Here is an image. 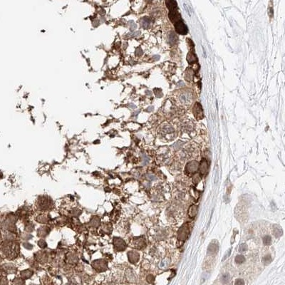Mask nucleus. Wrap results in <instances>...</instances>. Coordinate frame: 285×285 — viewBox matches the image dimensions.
<instances>
[{"label": "nucleus", "mask_w": 285, "mask_h": 285, "mask_svg": "<svg viewBox=\"0 0 285 285\" xmlns=\"http://www.w3.org/2000/svg\"><path fill=\"white\" fill-rule=\"evenodd\" d=\"M175 27L176 31L180 34H186L188 33V27L184 23L182 22V20H180L176 23H175Z\"/></svg>", "instance_id": "obj_1"}, {"label": "nucleus", "mask_w": 285, "mask_h": 285, "mask_svg": "<svg viewBox=\"0 0 285 285\" xmlns=\"http://www.w3.org/2000/svg\"><path fill=\"white\" fill-rule=\"evenodd\" d=\"M169 18H170V19L174 24L176 23L177 22H178V21H180V20H182V19H181V17H180V14L178 12L177 9L170 11V13H169Z\"/></svg>", "instance_id": "obj_2"}, {"label": "nucleus", "mask_w": 285, "mask_h": 285, "mask_svg": "<svg viewBox=\"0 0 285 285\" xmlns=\"http://www.w3.org/2000/svg\"><path fill=\"white\" fill-rule=\"evenodd\" d=\"M188 233H189V230H188V227H185V225L183 227H182L180 228V231H179V234H178L179 239L181 240H184L185 239H186L188 237Z\"/></svg>", "instance_id": "obj_3"}, {"label": "nucleus", "mask_w": 285, "mask_h": 285, "mask_svg": "<svg viewBox=\"0 0 285 285\" xmlns=\"http://www.w3.org/2000/svg\"><path fill=\"white\" fill-rule=\"evenodd\" d=\"M197 168H198L197 163L195 161H193V162H190L188 163L186 169L188 170L189 173H195V171L197 170Z\"/></svg>", "instance_id": "obj_4"}, {"label": "nucleus", "mask_w": 285, "mask_h": 285, "mask_svg": "<svg viewBox=\"0 0 285 285\" xmlns=\"http://www.w3.org/2000/svg\"><path fill=\"white\" fill-rule=\"evenodd\" d=\"M165 3H166V5L170 11L177 9L178 5H177V2L175 1V0H166Z\"/></svg>", "instance_id": "obj_5"}, {"label": "nucleus", "mask_w": 285, "mask_h": 285, "mask_svg": "<svg viewBox=\"0 0 285 285\" xmlns=\"http://www.w3.org/2000/svg\"><path fill=\"white\" fill-rule=\"evenodd\" d=\"M150 24V19L148 17H143L141 20V25L142 28L146 29L148 28Z\"/></svg>", "instance_id": "obj_6"}, {"label": "nucleus", "mask_w": 285, "mask_h": 285, "mask_svg": "<svg viewBox=\"0 0 285 285\" xmlns=\"http://www.w3.org/2000/svg\"><path fill=\"white\" fill-rule=\"evenodd\" d=\"M200 173H202V174H205L207 172V162H206L205 160H203V161L201 162L200 166Z\"/></svg>", "instance_id": "obj_7"}, {"label": "nucleus", "mask_w": 285, "mask_h": 285, "mask_svg": "<svg viewBox=\"0 0 285 285\" xmlns=\"http://www.w3.org/2000/svg\"><path fill=\"white\" fill-rule=\"evenodd\" d=\"M129 259L130 260V262H132L133 263H135V262L138 261V255L135 252H130L129 254Z\"/></svg>", "instance_id": "obj_8"}, {"label": "nucleus", "mask_w": 285, "mask_h": 285, "mask_svg": "<svg viewBox=\"0 0 285 285\" xmlns=\"http://www.w3.org/2000/svg\"><path fill=\"white\" fill-rule=\"evenodd\" d=\"M188 55V61L189 64L195 63V61H197V58H196V56L195 55V53H193V52H190L189 53Z\"/></svg>", "instance_id": "obj_9"}, {"label": "nucleus", "mask_w": 285, "mask_h": 285, "mask_svg": "<svg viewBox=\"0 0 285 285\" xmlns=\"http://www.w3.org/2000/svg\"><path fill=\"white\" fill-rule=\"evenodd\" d=\"M197 206L193 205V206L190 207V208L189 210V212H188V214L190 216V218H193L195 216V215H196V213H197Z\"/></svg>", "instance_id": "obj_10"}, {"label": "nucleus", "mask_w": 285, "mask_h": 285, "mask_svg": "<svg viewBox=\"0 0 285 285\" xmlns=\"http://www.w3.org/2000/svg\"><path fill=\"white\" fill-rule=\"evenodd\" d=\"M274 235H275L277 237H279V236H281L282 234V230L281 227L277 226V225H276V226L274 227Z\"/></svg>", "instance_id": "obj_11"}, {"label": "nucleus", "mask_w": 285, "mask_h": 285, "mask_svg": "<svg viewBox=\"0 0 285 285\" xmlns=\"http://www.w3.org/2000/svg\"><path fill=\"white\" fill-rule=\"evenodd\" d=\"M169 41H170V43L172 44H174L176 43V41H177V37H176V35H175V33L171 32V33L170 34V35H169Z\"/></svg>", "instance_id": "obj_12"}, {"label": "nucleus", "mask_w": 285, "mask_h": 285, "mask_svg": "<svg viewBox=\"0 0 285 285\" xmlns=\"http://www.w3.org/2000/svg\"><path fill=\"white\" fill-rule=\"evenodd\" d=\"M141 34V32L140 31H132V32H129L128 34H127L126 35V37L127 38H134V37H138V36H140Z\"/></svg>", "instance_id": "obj_13"}, {"label": "nucleus", "mask_w": 285, "mask_h": 285, "mask_svg": "<svg viewBox=\"0 0 285 285\" xmlns=\"http://www.w3.org/2000/svg\"><path fill=\"white\" fill-rule=\"evenodd\" d=\"M245 261V258L242 256V255H237V257H236V258H235V262L237 263H240V264H242V263H243Z\"/></svg>", "instance_id": "obj_14"}, {"label": "nucleus", "mask_w": 285, "mask_h": 285, "mask_svg": "<svg viewBox=\"0 0 285 285\" xmlns=\"http://www.w3.org/2000/svg\"><path fill=\"white\" fill-rule=\"evenodd\" d=\"M128 25H129L130 29L131 31H134L137 28V25H136V24L133 21H130L128 22Z\"/></svg>", "instance_id": "obj_15"}, {"label": "nucleus", "mask_w": 285, "mask_h": 285, "mask_svg": "<svg viewBox=\"0 0 285 285\" xmlns=\"http://www.w3.org/2000/svg\"><path fill=\"white\" fill-rule=\"evenodd\" d=\"M263 242L266 245H269L271 243V238L270 236H265L263 239Z\"/></svg>", "instance_id": "obj_16"}, {"label": "nucleus", "mask_w": 285, "mask_h": 285, "mask_svg": "<svg viewBox=\"0 0 285 285\" xmlns=\"http://www.w3.org/2000/svg\"><path fill=\"white\" fill-rule=\"evenodd\" d=\"M271 260H272V259H271V257H270V255H267V256H265V257L263 258V262H264V264H269V263L271 262Z\"/></svg>", "instance_id": "obj_17"}, {"label": "nucleus", "mask_w": 285, "mask_h": 285, "mask_svg": "<svg viewBox=\"0 0 285 285\" xmlns=\"http://www.w3.org/2000/svg\"><path fill=\"white\" fill-rule=\"evenodd\" d=\"M229 279H230L229 274H223L222 277V282L223 283H226V282H227L229 281Z\"/></svg>", "instance_id": "obj_18"}, {"label": "nucleus", "mask_w": 285, "mask_h": 285, "mask_svg": "<svg viewBox=\"0 0 285 285\" xmlns=\"http://www.w3.org/2000/svg\"><path fill=\"white\" fill-rule=\"evenodd\" d=\"M155 93L157 97H162V96H163L162 91H161V90H160L159 89H155Z\"/></svg>", "instance_id": "obj_19"}, {"label": "nucleus", "mask_w": 285, "mask_h": 285, "mask_svg": "<svg viewBox=\"0 0 285 285\" xmlns=\"http://www.w3.org/2000/svg\"><path fill=\"white\" fill-rule=\"evenodd\" d=\"M180 100H181L182 101H183V102L188 101V100H189L188 96L187 94H183V95H182V96H180Z\"/></svg>", "instance_id": "obj_20"}, {"label": "nucleus", "mask_w": 285, "mask_h": 285, "mask_svg": "<svg viewBox=\"0 0 285 285\" xmlns=\"http://www.w3.org/2000/svg\"><path fill=\"white\" fill-rule=\"evenodd\" d=\"M247 245H246L245 244H242V245H240L239 249H240V252H245V251L247 249Z\"/></svg>", "instance_id": "obj_21"}, {"label": "nucleus", "mask_w": 285, "mask_h": 285, "mask_svg": "<svg viewBox=\"0 0 285 285\" xmlns=\"http://www.w3.org/2000/svg\"><path fill=\"white\" fill-rule=\"evenodd\" d=\"M135 54H136L137 56H141L142 54V50L141 49V48H138V49L135 50Z\"/></svg>", "instance_id": "obj_22"}, {"label": "nucleus", "mask_w": 285, "mask_h": 285, "mask_svg": "<svg viewBox=\"0 0 285 285\" xmlns=\"http://www.w3.org/2000/svg\"><path fill=\"white\" fill-rule=\"evenodd\" d=\"M209 248H211V252H212L217 251V247H216V245H212L211 246H210V247H209Z\"/></svg>", "instance_id": "obj_23"}, {"label": "nucleus", "mask_w": 285, "mask_h": 285, "mask_svg": "<svg viewBox=\"0 0 285 285\" xmlns=\"http://www.w3.org/2000/svg\"><path fill=\"white\" fill-rule=\"evenodd\" d=\"M154 110V107L153 106H149L148 108H147V111H148V112H152Z\"/></svg>", "instance_id": "obj_24"}, {"label": "nucleus", "mask_w": 285, "mask_h": 285, "mask_svg": "<svg viewBox=\"0 0 285 285\" xmlns=\"http://www.w3.org/2000/svg\"><path fill=\"white\" fill-rule=\"evenodd\" d=\"M128 105H129V108H133V109L136 108V105H135L134 104H130Z\"/></svg>", "instance_id": "obj_25"}, {"label": "nucleus", "mask_w": 285, "mask_h": 285, "mask_svg": "<svg viewBox=\"0 0 285 285\" xmlns=\"http://www.w3.org/2000/svg\"><path fill=\"white\" fill-rule=\"evenodd\" d=\"M153 59H154V60L155 61H158L160 59V56H158V55H155V56H153Z\"/></svg>", "instance_id": "obj_26"}, {"label": "nucleus", "mask_w": 285, "mask_h": 285, "mask_svg": "<svg viewBox=\"0 0 285 285\" xmlns=\"http://www.w3.org/2000/svg\"><path fill=\"white\" fill-rule=\"evenodd\" d=\"M270 16H273V14H274V12H273V9H272V7L270 8Z\"/></svg>", "instance_id": "obj_27"}, {"label": "nucleus", "mask_w": 285, "mask_h": 285, "mask_svg": "<svg viewBox=\"0 0 285 285\" xmlns=\"http://www.w3.org/2000/svg\"><path fill=\"white\" fill-rule=\"evenodd\" d=\"M184 86V83L182 81H180L178 83V86Z\"/></svg>", "instance_id": "obj_28"}, {"label": "nucleus", "mask_w": 285, "mask_h": 285, "mask_svg": "<svg viewBox=\"0 0 285 285\" xmlns=\"http://www.w3.org/2000/svg\"><path fill=\"white\" fill-rule=\"evenodd\" d=\"M237 284H242V285H243V284H244V282H243L242 281H239V280H238V281L236 282V285H237Z\"/></svg>", "instance_id": "obj_29"}, {"label": "nucleus", "mask_w": 285, "mask_h": 285, "mask_svg": "<svg viewBox=\"0 0 285 285\" xmlns=\"http://www.w3.org/2000/svg\"><path fill=\"white\" fill-rule=\"evenodd\" d=\"M148 178H149V179H150V180H153V179H154L155 178H154V177H153V175H150V177H149Z\"/></svg>", "instance_id": "obj_30"}, {"label": "nucleus", "mask_w": 285, "mask_h": 285, "mask_svg": "<svg viewBox=\"0 0 285 285\" xmlns=\"http://www.w3.org/2000/svg\"><path fill=\"white\" fill-rule=\"evenodd\" d=\"M148 1H152V0H148Z\"/></svg>", "instance_id": "obj_31"}]
</instances>
